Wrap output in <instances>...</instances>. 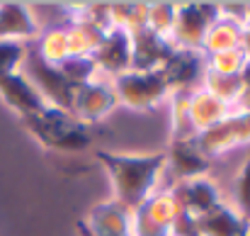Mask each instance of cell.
<instances>
[{"label": "cell", "instance_id": "8", "mask_svg": "<svg viewBox=\"0 0 250 236\" xmlns=\"http://www.w3.org/2000/svg\"><path fill=\"white\" fill-rule=\"evenodd\" d=\"M204 71H207L204 54L202 51H192V49H180V47L158 69V73H161V78L166 80L170 93H177V90L194 93V90H199L202 80H204Z\"/></svg>", "mask_w": 250, "mask_h": 236}, {"label": "cell", "instance_id": "31", "mask_svg": "<svg viewBox=\"0 0 250 236\" xmlns=\"http://www.w3.org/2000/svg\"><path fill=\"white\" fill-rule=\"evenodd\" d=\"M241 51H243V56L250 59V24L243 27V34H241V47H238Z\"/></svg>", "mask_w": 250, "mask_h": 236}, {"label": "cell", "instance_id": "32", "mask_svg": "<svg viewBox=\"0 0 250 236\" xmlns=\"http://www.w3.org/2000/svg\"><path fill=\"white\" fill-rule=\"evenodd\" d=\"M78 236H92L90 232H87V227H85V222H83V219L78 222Z\"/></svg>", "mask_w": 250, "mask_h": 236}, {"label": "cell", "instance_id": "29", "mask_svg": "<svg viewBox=\"0 0 250 236\" xmlns=\"http://www.w3.org/2000/svg\"><path fill=\"white\" fill-rule=\"evenodd\" d=\"M219 15L238 22L241 27H246L250 20V2H221L219 5Z\"/></svg>", "mask_w": 250, "mask_h": 236}, {"label": "cell", "instance_id": "25", "mask_svg": "<svg viewBox=\"0 0 250 236\" xmlns=\"http://www.w3.org/2000/svg\"><path fill=\"white\" fill-rule=\"evenodd\" d=\"M66 78L76 85H83V83H90L95 80V73H97V66L92 61V56H73V59H66L63 64L56 66Z\"/></svg>", "mask_w": 250, "mask_h": 236}, {"label": "cell", "instance_id": "23", "mask_svg": "<svg viewBox=\"0 0 250 236\" xmlns=\"http://www.w3.org/2000/svg\"><path fill=\"white\" fill-rule=\"evenodd\" d=\"M37 54H39L46 64H51V66H59V64H63L66 59H71V54H68V34H66V27L49 29V32L42 37Z\"/></svg>", "mask_w": 250, "mask_h": 236}, {"label": "cell", "instance_id": "17", "mask_svg": "<svg viewBox=\"0 0 250 236\" xmlns=\"http://www.w3.org/2000/svg\"><path fill=\"white\" fill-rule=\"evenodd\" d=\"M39 34L29 7L24 2H0V39H29Z\"/></svg>", "mask_w": 250, "mask_h": 236}, {"label": "cell", "instance_id": "6", "mask_svg": "<svg viewBox=\"0 0 250 236\" xmlns=\"http://www.w3.org/2000/svg\"><path fill=\"white\" fill-rule=\"evenodd\" d=\"M192 144L207 158L219 156V154L236 149V146H243V144H250V110L248 112H231L216 127L194 134Z\"/></svg>", "mask_w": 250, "mask_h": 236}, {"label": "cell", "instance_id": "5", "mask_svg": "<svg viewBox=\"0 0 250 236\" xmlns=\"http://www.w3.org/2000/svg\"><path fill=\"white\" fill-rule=\"evenodd\" d=\"M24 76L27 80L39 90V95L44 97L46 105L51 107H59V110H66L71 112L73 110V95H76V83L66 78L56 66L46 64L37 51H27L24 56Z\"/></svg>", "mask_w": 250, "mask_h": 236}, {"label": "cell", "instance_id": "20", "mask_svg": "<svg viewBox=\"0 0 250 236\" xmlns=\"http://www.w3.org/2000/svg\"><path fill=\"white\" fill-rule=\"evenodd\" d=\"M189 95L187 90L170 93V122H172V139H192L197 134L189 115Z\"/></svg>", "mask_w": 250, "mask_h": 236}, {"label": "cell", "instance_id": "22", "mask_svg": "<svg viewBox=\"0 0 250 236\" xmlns=\"http://www.w3.org/2000/svg\"><path fill=\"white\" fill-rule=\"evenodd\" d=\"M109 17L114 27H122L126 32L146 27L148 2H109Z\"/></svg>", "mask_w": 250, "mask_h": 236}, {"label": "cell", "instance_id": "9", "mask_svg": "<svg viewBox=\"0 0 250 236\" xmlns=\"http://www.w3.org/2000/svg\"><path fill=\"white\" fill-rule=\"evenodd\" d=\"M129 39H131V71L141 73L158 71L177 49L170 37H161L148 27L131 29Z\"/></svg>", "mask_w": 250, "mask_h": 236}, {"label": "cell", "instance_id": "34", "mask_svg": "<svg viewBox=\"0 0 250 236\" xmlns=\"http://www.w3.org/2000/svg\"><path fill=\"white\" fill-rule=\"evenodd\" d=\"M248 24H250V20H248Z\"/></svg>", "mask_w": 250, "mask_h": 236}, {"label": "cell", "instance_id": "2", "mask_svg": "<svg viewBox=\"0 0 250 236\" xmlns=\"http://www.w3.org/2000/svg\"><path fill=\"white\" fill-rule=\"evenodd\" d=\"M20 122L44 149L51 151H83L92 144V132L87 124L71 112L51 105H46L37 115L20 117Z\"/></svg>", "mask_w": 250, "mask_h": 236}, {"label": "cell", "instance_id": "18", "mask_svg": "<svg viewBox=\"0 0 250 236\" xmlns=\"http://www.w3.org/2000/svg\"><path fill=\"white\" fill-rule=\"evenodd\" d=\"M231 112H233V110H231L229 105H224L221 100H216V97H214L209 90H204V88H199V90H194V93L189 95V115H192V124H194L197 134L204 132V129L216 127V124L224 122Z\"/></svg>", "mask_w": 250, "mask_h": 236}, {"label": "cell", "instance_id": "10", "mask_svg": "<svg viewBox=\"0 0 250 236\" xmlns=\"http://www.w3.org/2000/svg\"><path fill=\"white\" fill-rule=\"evenodd\" d=\"M167 192L175 200L177 210L180 212H187L192 217H202V214H207L209 210H214L221 202V195H219L216 183L211 178H207V175L172 183V188Z\"/></svg>", "mask_w": 250, "mask_h": 236}, {"label": "cell", "instance_id": "30", "mask_svg": "<svg viewBox=\"0 0 250 236\" xmlns=\"http://www.w3.org/2000/svg\"><path fill=\"white\" fill-rule=\"evenodd\" d=\"M238 76H241V83H243V90H241V97L233 105V112H248L250 110V59L243 64Z\"/></svg>", "mask_w": 250, "mask_h": 236}, {"label": "cell", "instance_id": "11", "mask_svg": "<svg viewBox=\"0 0 250 236\" xmlns=\"http://www.w3.org/2000/svg\"><path fill=\"white\" fill-rule=\"evenodd\" d=\"M117 105H119V102H117V95H114L112 85L90 80V83H83V85L76 88L71 115L78 117L83 124L90 127V124L102 122Z\"/></svg>", "mask_w": 250, "mask_h": 236}, {"label": "cell", "instance_id": "33", "mask_svg": "<svg viewBox=\"0 0 250 236\" xmlns=\"http://www.w3.org/2000/svg\"><path fill=\"white\" fill-rule=\"evenodd\" d=\"M246 236H250V232H248V234H246Z\"/></svg>", "mask_w": 250, "mask_h": 236}, {"label": "cell", "instance_id": "24", "mask_svg": "<svg viewBox=\"0 0 250 236\" xmlns=\"http://www.w3.org/2000/svg\"><path fill=\"white\" fill-rule=\"evenodd\" d=\"M246 61L248 59L243 56L241 49H231V51H219V54L204 56L207 71H214V73H221V76H236V73H241V69H243Z\"/></svg>", "mask_w": 250, "mask_h": 236}, {"label": "cell", "instance_id": "1", "mask_svg": "<svg viewBox=\"0 0 250 236\" xmlns=\"http://www.w3.org/2000/svg\"><path fill=\"white\" fill-rule=\"evenodd\" d=\"M95 158L107 168L112 185H114V200L134 212L139 205H144L153 192L156 185L166 170V151L148 154V156H126V154H109L97 151Z\"/></svg>", "mask_w": 250, "mask_h": 236}, {"label": "cell", "instance_id": "26", "mask_svg": "<svg viewBox=\"0 0 250 236\" xmlns=\"http://www.w3.org/2000/svg\"><path fill=\"white\" fill-rule=\"evenodd\" d=\"M233 195H236V212L238 217L250 227V149L248 156L243 161L238 175H236V185H233Z\"/></svg>", "mask_w": 250, "mask_h": 236}, {"label": "cell", "instance_id": "7", "mask_svg": "<svg viewBox=\"0 0 250 236\" xmlns=\"http://www.w3.org/2000/svg\"><path fill=\"white\" fill-rule=\"evenodd\" d=\"M177 205L170 192H153L144 205L131 212L134 236H170L172 222L177 217Z\"/></svg>", "mask_w": 250, "mask_h": 236}, {"label": "cell", "instance_id": "12", "mask_svg": "<svg viewBox=\"0 0 250 236\" xmlns=\"http://www.w3.org/2000/svg\"><path fill=\"white\" fill-rule=\"evenodd\" d=\"M92 61H95L97 71H104L114 78L131 71V39H129V32L122 29V27H112L104 34V39L100 42V47L92 51Z\"/></svg>", "mask_w": 250, "mask_h": 236}, {"label": "cell", "instance_id": "3", "mask_svg": "<svg viewBox=\"0 0 250 236\" xmlns=\"http://www.w3.org/2000/svg\"><path fill=\"white\" fill-rule=\"evenodd\" d=\"M219 2H182L175 7V24L170 39L180 49L202 51L209 27L219 20Z\"/></svg>", "mask_w": 250, "mask_h": 236}, {"label": "cell", "instance_id": "14", "mask_svg": "<svg viewBox=\"0 0 250 236\" xmlns=\"http://www.w3.org/2000/svg\"><path fill=\"white\" fill-rule=\"evenodd\" d=\"M92 236H134L131 212L122 207L117 200L100 202L90 210L87 219H83Z\"/></svg>", "mask_w": 250, "mask_h": 236}, {"label": "cell", "instance_id": "15", "mask_svg": "<svg viewBox=\"0 0 250 236\" xmlns=\"http://www.w3.org/2000/svg\"><path fill=\"white\" fill-rule=\"evenodd\" d=\"M166 168H170L175 183L202 178L209 170V158L202 156L192 139H172L166 149Z\"/></svg>", "mask_w": 250, "mask_h": 236}, {"label": "cell", "instance_id": "13", "mask_svg": "<svg viewBox=\"0 0 250 236\" xmlns=\"http://www.w3.org/2000/svg\"><path fill=\"white\" fill-rule=\"evenodd\" d=\"M0 97L2 102L17 112V117H27V115H37L46 107L44 97L39 95V90L27 80L22 71H15L10 76L0 78Z\"/></svg>", "mask_w": 250, "mask_h": 236}, {"label": "cell", "instance_id": "27", "mask_svg": "<svg viewBox=\"0 0 250 236\" xmlns=\"http://www.w3.org/2000/svg\"><path fill=\"white\" fill-rule=\"evenodd\" d=\"M175 2H148V22L146 27L161 37H170L175 24Z\"/></svg>", "mask_w": 250, "mask_h": 236}, {"label": "cell", "instance_id": "21", "mask_svg": "<svg viewBox=\"0 0 250 236\" xmlns=\"http://www.w3.org/2000/svg\"><path fill=\"white\" fill-rule=\"evenodd\" d=\"M202 88L209 90L216 100H221L224 105H229L233 110L236 100L241 97V90H243V83L241 76H221V73H214V71H204V80H202Z\"/></svg>", "mask_w": 250, "mask_h": 236}, {"label": "cell", "instance_id": "19", "mask_svg": "<svg viewBox=\"0 0 250 236\" xmlns=\"http://www.w3.org/2000/svg\"><path fill=\"white\" fill-rule=\"evenodd\" d=\"M241 34H243V27L229 17H219L207 37H204V44H202V54L209 56V54H219V51H231V49H238L241 47Z\"/></svg>", "mask_w": 250, "mask_h": 236}, {"label": "cell", "instance_id": "28", "mask_svg": "<svg viewBox=\"0 0 250 236\" xmlns=\"http://www.w3.org/2000/svg\"><path fill=\"white\" fill-rule=\"evenodd\" d=\"M24 56H27V49H24L22 42L0 39V78L20 71L22 64H24Z\"/></svg>", "mask_w": 250, "mask_h": 236}, {"label": "cell", "instance_id": "4", "mask_svg": "<svg viewBox=\"0 0 250 236\" xmlns=\"http://www.w3.org/2000/svg\"><path fill=\"white\" fill-rule=\"evenodd\" d=\"M112 90L117 95V102H122L136 112H146V110L158 107L170 93L158 71H148V73L126 71V73L114 78Z\"/></svg>", "mask_w": 250, "mask_h": 236}, {"label": "cell", "instance_id": "16", "mask_svg": "<svg viewBox=\"0 0 250 236\" xmlns=\"http://www.w3.org/2000/svg\"><path fill=\"white\" fill-rule=\"evenodd\" d=\"M250 227L238 217L236 210L219 202L207 214L197 217V234L199 236H246Z\"/></svg>", "mask_w": 250, "mask_h": 236}]
</instances>
